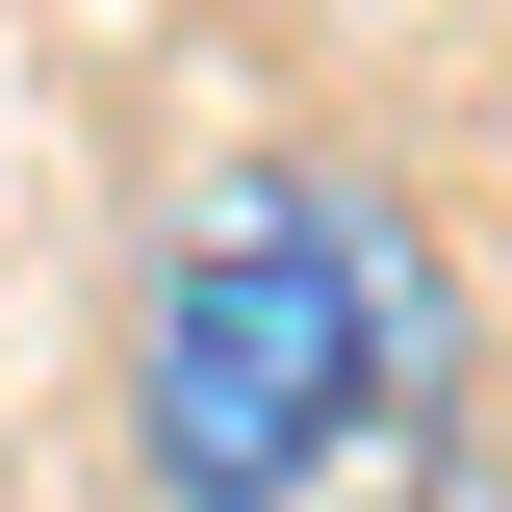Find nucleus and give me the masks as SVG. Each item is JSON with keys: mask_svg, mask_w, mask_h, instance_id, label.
Segmentation results:
<instances>
[{"mask_svg": "<svg viewBox=\"0 0 512 512\" xmlns=\"http://www.w3.org/2000/svg\"><path fill=\"white\" fill-rule=\"evenodd\" d=\"M384 410H487L461 359V256L359 180V154H231L128 282V461L154 512H256Z\"/></svg>", "mask_w": 512, "mask_h": 512, "instance_id": "f257e3e1", "label": "nucleus"}]
</instances>
